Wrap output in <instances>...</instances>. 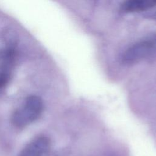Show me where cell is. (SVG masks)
Returning <instances> with one entry per match:
<instances>
[{
    "mask_svg": "<svg viewBox=\"0 0 156 156\" xmlns=\"http://www.w3.org/2000/svg\"><path fill=\"white\" fill-rule=\"evenodd\" d=\"M155 7L156 0H128L122 3L120 10L124 13H144Z\"/></svg>",
    "mask_w": 156,
    "mask_h": 156,
    "instance_id": "277c9868",
    "label": "cell"
},
{
    "mask_svg": "<svg viewBox=\"0 0 156 156\" xmlns=\"http://www.w3.org/2000/svg\"><path fill=\"white\" fill-rule=\"evenodd\" d=\"M144 18L151 20L156 21V7L143 13Z\"/></svg>",
    "mask_w": 156,
    "mask_h": 156,
    "instance_id": "5b68a950",
    "label": "cell"
},
{
    "mask_svg": "<svg viewBox=\"0 0 156 156\" xmlns=\"http://www.w3.org/2000/svg\"><path fill=\"white\" fill-rule=\"evenodd\" d=\"M156 55V32L149 34L129 46L121 55L123 63L130 65Z\"/></svg>",
    "mask_w": 156,
    "mask_h": 156,
    "instance_id": "7a4b0ae2",
    "label": "cell"
},
{
    "mask_svg": "<svg viewBox=\"0 0 156 156\" xmlns=\"http://www.w3.org/2000/svg\"><path fill=\"white\" fill-rule=\"evenodd\" d=\"M50 149V140L45 136H39L29 141L18 156H47Z\"/></svg>",
    "mask_w": 156,
    "mask_h": 156,
    "instance_id": "3957f363",
    "label": "cell"
},
{
    "mask_svg": "<svg viewBox=\"0 0 156 156\" xmlns=\"http://www.w3.org/2000/svg\"><path fill=\"white\" fill-rule=\"evenodd\" d=\"M44 105L41 98L31 95L27 97L12 116V122L18 128L25 127L37 121L41 115Z\"/></svg>",
    "mask_w": 156,
    "mask_h": 156,
    "instance_id": "6da1fadb",
    "label": "cell"
}]
</instances>
